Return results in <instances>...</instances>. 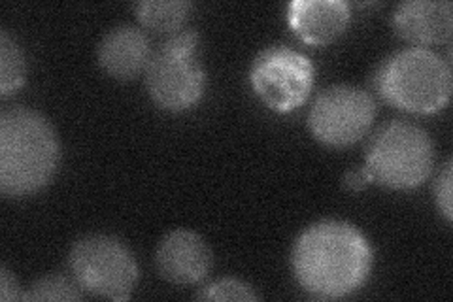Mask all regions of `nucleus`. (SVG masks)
Masks as SVG:
<instances>
[{
    "label": "nucleus",
    "instance_id": "9d476101",
    "mask_svg": "<svg viewBox=\"0 0 453 302\" xmlns=\"http://www.w3.org/2000/svg\"><path fill=\"white\" fill-rule=\"evenodd\" d=\"M391 25L416 48L442 44L453 33V8L448 0H406L395 8Z\"/></svg>",
    "mask_w": 453,
    "mask_h": 302
},
{
    "label": "nucleus",
    "instance_id": "39448f33",
    "mask_svg": "<svg viewBox=\"0 0 453 302\" xmlns=\"http://www.w3.org/2000/svg\"><path fill=\"white\" fill-rule=\"evenodd\" d=\"M433 163L427 131L408 121L381 125L366 146V170L372 182L389 190H414L431 176Z\"/></svg>",
    "mask_w": 453,
    "mask_h": 302
},
{
    "label": "nucleus",
    "instance_id": "f03ea898",
    "mask_svg": "<svg viewBox=\"0 0 453 302\" xmlns=\"http://www.w3.org/2000/svg\"><path fill=\"white\" fill-rule=\"evenodd\" d=\"M59 163V142L42 113L12 108L0 116V191L25 197L40 191Z\"/></svg>",
    "mask_w": 453,
    "mask_h": 302
},
{
    "label": "nucleus",
    "instance_id": "7ed1b4c3",
    "mask_svg": "<svg viewBox=\"0 0 453 302\" xmlns=\"http://www.w3.org/2000/svg\"><path fill=\"white\" fill-rule=\"evenodd\" d=\"M376 89L395 108L433 113L444 108L451 97V68L427 48H406L381 61Z\"/></svg>",
    "mask_w": 453,
    "mask_h": 302
},
{
    "label": "nucleus",
    "instance_id": "4468645a",
    "mask_svg": "<svg viewBox=\"0 0 453 302\" xmlns=\"http://www.w3.org/2000/svg\"><path fill=\"white\" fill-rule=\"evenodd\" d=\"M25 81V57L8 31L0 33V95L16 93Z\"/></svg>",
    "mask_w": 453,
    "mask_h": 302
},
{
    "label": "nucleus",
    "instance_id": "ddd939ff",
    "mask_svg": "<svg viewBox=\"0 0 453 302\" xmlns=\"http://www.w3.org/2000/svg\"><path fill=\"white\" fill-rule=\"evenodd\" d=\"M191 4L188 0H144L134 4L138 21L157 35H174L188 21Z\"/></svg>",
    "mask_w": 453,
    "mask_h": 302
},
{
    "label": "nucleus",
    "instance_id": "f257e3e1",
    "mask_svg": "<svg viewBox=\"0 0 453 302\" xmlns=\"http://www.w3.org/2000/svg\"><path fill=\"white\" fill-rule=\"evenodd\" d=\"M295 280L314 298H342L357 291L372 270V248L357 227L325 220L310 225L291 252Z\"/></svg>",
    "mask_w": 453,
    "mask_h": 302
},
{
    "label": "nucleus",
    "instance_id": "6e6552de",
    "mask_svg": "<svg viewBox=\"0 0 453 302\" xmlns=\"http://www.w3.org/2000/svg\"><path fill=\"white\" fill-rule=\"evenodd\" d=\"M250 80L263 103L276 112H293L306 103L314 85V65L301 51L271 46L253 59Z\"/></svg>",
    "mask_w": 453,
    "mask_h": 302
},
{
    "label": "nucleus",
    "instance_id": "2eb2a0df",
    "mask_svg": "<svg viewBox=\"0 0 453 302\" xmlns=\"http://www.w3.org/2000/svg\"><path fill=\"white\" fill-rule=\"evenodd\" d=\"M83 293L76 280L63 275H50L33 283L31 290L23 293V300H81Z\"/></svg>",
    "mask_w": 453,
    "mask_h": 302
},
{
    "label": "nucleus",
    "instance_id": "9b49d317",
    "mask_svg": "<svg viewBox=\"0 0 453 302\" xmlns=\"http://www.w3.org/2000/svg\"><path fill=\"white\" fill-rule=\"evenodd\" d=\"M349 19V6L342 0H293L288 6L293 33L311 46L331 44L346 31Z\"/></svg>",
    "mask_w": 453,
    "mask_h": 302
},
{
    "label": "nucleus",
    "instance_id": "423d86ee",
    "mask_svg": "<svg viewBox=\"0 0 453 302\" xmlns=\"http://www.w3.org/2000/svg\"><path fill=\"white\" fill-rule=\"evenodd\" d=\"M68 267L83 291L110 300H129L138 282L131 250L108 235H88L74 242Z\"/></svg>",
    "mask_w": 453,
    "mask_h": 302
},
{
    "label": "nucleus",
    "instance_id": "f8f14e48",
    "mask_svg": "<svg viewBox=\"0 0 453 302\" xmlns=\"http://www.w3.org/2000/svg\"><path fill=\"white\" fill-rule=\"evenodd\" d=\"M151 53L144 31L134 25H118L103 36L96 50V59L111 78L133 80L146 72Z\"/></svg>",
    "mask_w": 453,
    "mask_h": 302
},
{
    "label": "nucleus",
    "instance_id": "a211bd4d",
    "mask_svg": "<svg viewBox=\"0 0 453 302\" xmlns=\"http://www.w3.org/2000/svg\"><path fill=\"white\" fill-rule=\"evenodd\" d=\"M0 300L3 302L23 300V293L18 280L6 267L0 270Z\"/></svg>",
    "mask_w": 453,
    "mask_h": 302
},
{
    "label": "nucleus",
    "instance_id": "20e7f679",
    "mask_svg": "<svg viewBox=\"0 0 453 302\" xmlns=\"http://www.w3.org/2000/svg\"><path fill=\"white\" fill-rule=\"evenodd\" d=\"M198 33L193 28H181L151 53L144 76L148 93L159 108L183 112L203 98L206 76L198 61Z\"/></svg>",
    "mask_w": 453,
    "mask_h": 302
},
{
    "label": "nucleus",
    "instance_id": "f3484780",
    "mask_svg": "<svg viewBox=\"0 0 453 302\" xmlns=\"http://www.w3.org/2000/svg\"><path fill=\"white\" fill-rule=\"evenodd\" d=\"M451 161H446L442 170L438 172V176L434 180V198H436V206L442 212L446 221L451 223L453 220V197H451Z\"/></svg>",
    "mask_w": 453,
    "mask_h": 302
},
{
    "label": "nucleus",
    "instance_id": "6ab92c4d",
    "mask_svg": "<svg viewBox=\"0 0 453 302\" xmlns=\"http://www.w3.org/2000/svg\"><path fill=\"white\" fill-rule=\"evenodd\" d=\"M371 182H372V176H371V172L366 170V166L353 168V170L346 172V176H344V187L349 191H361Z\"/></svg>",
    "mask_w": 453,
    "mask_h": 302
},
{
    "label": "nucleus",
    "instance_id": "0eeeda50",
    "mask_svg": "<svg viewBox=\"0 0 453 302\" xmlns=\"http://www.w3.org/2000/svg\"><path fill=\"white\" fill-rule=\"evenodd\" d=\"M374 118V98L356 85L342 83L318 95L308 113V127L325 146L346 148L366 136Z\"/></svg>",
    "mask_w": 453,
    "mask_h": 302
},
{
    "label": "nucleus",
    "instance_id": "dca6fc26",
    "mask_svg": "<svg viewBox=\"0 0 453 302\" xmlns=\"http://www.w3.org/2000/svg\"><path fill=\"white\" fill-rule=\"evenodd\" d=\"M198 300H257L259 295L253 287L236 278H221L203 287L201 293H196Z\"/></svg>",
    "mask_w": 453,
    "mask_h": 302
},
{
    "label": "nucleus",
    "instance_id": "1a4fd4ad",
    "mask_svg": "<svg viewBox=\"0 0 453 302\" xmlns=\"http://www.w3.org/2000/svg\"><path fill=\"white\" fill-rule=\"evenodd\" d=\"M211 263H214V257L208 244L189 228L170 231L155 252L159 276L176 285L203 282L210 275Z\"/></svg>",
    "mask_w": 453,
    "mask_h": 302
}]
</instances>
